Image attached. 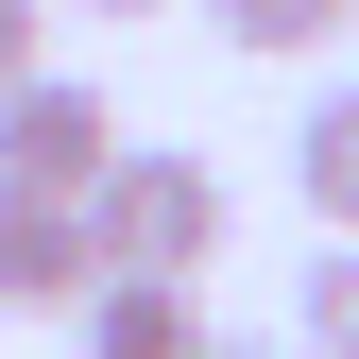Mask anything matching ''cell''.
<instances>
[{
	"label": "cell",
	"instance_id": "obj_7",
	"mask_svg": "<svg viewBox=\"0 0 359 359\" xmlns=\"http://www.w3.org/2000/svg\"><path fill=\"white\" fill-rule=\"evenodd\" d=\"M291 359H359V240H308V274H291Z\"/></svg>",
	"mask_w": 359,
	"mask_h": 359
},
{
	"label": "cell",
	"instance_id": "obj_2",
	"mask_svg": "<svg viewBox=\"0 0 359 359\" xmlns=\"http://www.w3.org/2000/svg\"><path fill=\"white\" fill-rule=\"evenodd\" d=\"M120 154V103L86 69H34V86H0V189H52V205H86V171Z\"/></svg>",
	"mask_w": 359,
	"mask_h": 359
},
{
	"label": "cell",
	"instance_id": "obj_9",
	"mask_svg": "<svg viewBox=\"0 0 359 359\" xmlns=\"http://www.w3.org/2000/svg\"><path fill=\"white\" fill-rule=\"evenodd\" d=\"M189 359H291V342H222V325H205V342H189Z\"/></svg>",
	"mask_w": 359,
	"mask_h": 359
},
{
	"label": "cell",
	"instance_id": "obj_6",
	"mask_svg": "<svg viewBox=\"0 0 359 359\" xmlns=\"http://www.w3.org/2000/svg\"><path fill=\"white\" fill-rule=\"evenodd\" d=\"M205 34H222V52H257V69H308V52H342V34H359V0H205Z\"/></svg>",
	"mask_w": 359,
	"mask_h": 359
},
{
	"label": "cell",
	"instance_id": "obj_5",
	"mask_svg": "<svg viewBox=\"0 0 359 359\" xmlns=\"http://www.w3.org/2000/svg\"><path fill=\"white\" fill-rule=\"evenodd\" d=\"M69 342H86V359H189V342H205V291H120V274H103V291L69 308Z\"/></svg>",
	"mask_w": 359,
	"mask_h": 359
},
{
	"label": "cell",
	"instance_id": "obj_3",
	"mask_svg": "<svg viewBox=\"0 0 359 359\" xmlns=\"http://www.w3.org/2000/svg\"><path fill=\"white\" fill-rule=\"evenodd\" d=\"M86 291H103V257H86V205L0 189V325H69Z\"/></svg>",
	"mask_w": 359,
	"mask_h": 359
},
{
	"label": "cell",
	"instance_id": "obj_10",
	"mask_svg": "<svg viewBox=\"0 0 359 359\" xmlns=\"http://www.w3.org/2000/svg\"><path fill=\"white\" fill-rule=\"evenodd\" d=\"M69 18H171V0H69Z\"/></svg>",
	"mask_w": 359,
	"mask_h": 359
},
{
	"label": "cell",
	"instance_id": "obj_4",
	"mask_svg": "<svg viewBox=\"0 0 359 359\" xmlns=\"http://www.w3.org/2000/svg\"><path fill=\"white\" fill-rule=\"evenodd\" d=\"M291 205H308V240H359V69L308 86V120H291Z\"/></svg>",
	"mask_w": 359,
	"mask_h": 359
},
{
	"label": "cell",
	"instance_id": "obj_8",
	"mask_svg": "<svg viewBox=\"0 0 359 359\" xmlns=\"http://www.w3.org/2000/svg\"><path fill=\"white\" fill-rule=\"evenodd\" d=\"M52 69V0H0V86H34Z\"/></svg>",
	"mask_w": 359,
	"mask_h": 359
},
{
	"label": "cell",
	"instance_id": "obj_1",
	"mask_svg": "<svg viewBox=\"0 0 359 359\" xmlns=\"http://www.w3.org/2000/svg\"><path fill=\"white\" fill-rule=\"evenodd\" d=\"M86 257H103L120 291H205V257H222V171L120 137L103 171H86Z\"/></svg>",
	"mask_w": 359,
	"mask_h": 359
}]
</instances>
